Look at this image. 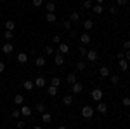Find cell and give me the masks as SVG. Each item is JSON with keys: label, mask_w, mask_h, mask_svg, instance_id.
I'll use <instances>...</instances> for the list:
<instances>
[{"label": "cell", "mask_w": 130, "mask_h": 129, "mask_svg": "<svg viewBox=\"0 0 130 129\" xmlns=\"http://www.w3.org/2000/svg\"><path fill=\"white\" fill-rule=\"evenodd\" d=\"M128 119H130V113H128Z\"/></svg>", "instance_id": "816d5d0a"}, {"label": "cell", "mask_w": 130, "mask_h": 129, "mask_svg": "<svg viewBox=\"0 0 130 129\" xmlns=\"http://www.w3.org/2000/svg\"><path fill=\"white\" fill-rule=\"evenodd\" d=\"M97 112H99V113H106V112H108V105H106L104 101H99V103H97Z\"/></svg>", "instance_id": "ba28073f"}, {"label": "cell", "mask_w": 130, "mask_h": 129, "mask_svg": "<svg viewBox=\"0 0 130 129\" xmlns=\"http://www.w3.org/2000/svg\"><path fill=\"white\" fill-rule=\"evenodd\" d=\"M82 91H83V84L76 80V82H75V84L71 86V92H73V94H80Z\"/></svg>", "instance_id": "3957f363"}, {"label": "cell", "mask_w": 130, "mask_h": 129, "mask_svg": "<svg viewBox=\"0 0 130 129\" xmlns=\"http://www.w3.org/2000/svg\"><path fill=\"white\" fill-rule=\"evenodd\" d=\"M92 12H94V14H102V12H104V7H102L101 4H95V5L92 7Z\"/></svg>", "instance_id": "7c38bea8"}, {"label": "cell", "mask_w": 130, "mask_h": 129, "mask_svg": "<svg viewBox=\"0 0 130 129\" xmlns=\"http://www.w3.org/2000/svg\"><path fill=\"white\" fill-rule=\"evenodd\" d=\"M35 65H37L38 68H42V66H45V58H43V56H38V58L35 60Z\"/></svg>", "instance_id": "ac0fdd59"}, {"label": "cell", "mask_w": 130, "mask_h": 129, "mask_svg": "<svg viewBox=\"0 0 130 129\" xmlns=\"http://www.w3.org/2000/svg\"><path fill=\"white\" fill-rule=\"evenodd\" d=\"M118 65H120V70H121V72H127V70H128V61H127V60H120V63H118Z\"/></svg>", "instance_id": "ffe728a7"}, {"label": "cell", "mask_w": 130, "mask_h": 129, "mask_svg": "<svg viewBox=\"0 0 130 129\" xmlns=\"http://www.w3.org/2000/svg\"><path fill=\"white\" fill-rule=\"evenodd\" d=\"M54 63H56L57 66H61V65L64 63V58H62V54H56V56H54Z\"/></svg>", "instance_id": "e0dca14e"}, {"label": "cell", "mask_w": 130, "mask_h": 129, "mask_svg": "<svg viewBox=\"0 0 130 129\" xmlns=\"http://www.w3.org/2000/svg\"><path fill=\"white\" fill-rule=\"evenodd\" d=\"M14 28H16V23L14 21H5V30H9V31H14Z\"/></svg>", "instance_id": "603a6c76"}, {"label": "cell", "mask_w": 130, "mask_h": 129, "mask_svg": "<svg viewBox=\"0 0 130 129\" xmlns=\"http://www.w3.org/2000/svg\"><path fill=\"white\" fill-rule=\"evenodd\" d=\"M116 58H118V60H125V52H118V54H116Z\"/></svg>", "instance_id": "7bdbcfd3"}, {"label": "cell", "mask_w": 130, "mask_h": 129, "mask_svg": "<svg viewBox=\"0 0 130 129\" xmlns=\"http://www.w3.org/2000/svg\"><path fill=\"white\" fill-rule=\"evenodd\" d=\"M12 51H14V45H12L10 42H7V44H4V47H2V52H4V54H10Z\"/></svg>", "instance_id": "8992f818"}, {"label": "cell", "mask_w": 130, "mask_h": 129, "mask_svg": "<svg viewBox=\"0 0 130 129\" xmlns=\"http://www.w3.org/2000/svg\"><path fill=\"white\" fill-rule=\"evenodd\" d=\"M85 66H87V65H85L83 61H80V63H76V70H78V72H83V70H85Z\"/></svg>", "instance_id": "d6a6232c"}, {"label": "cell", "mask_w": 130, "mask_h": 129, "mask_svg": "<svg viewBox=\"0 0 130 129\" xmlns=\"http://www.w3.org/2000/svg\"><path fill=\"white\" fill-rule=\"evenodd\" d=\"M2 72H5V63H4V61H0V73H2Z\"/></svg>", "instance_id": "f6af8a7d"}, {"label": "cell", "mask_w": 130, "mask_h": 129, "mask_svg": "<svg viewBox=\"0 0 130 129\" xmlns=\"http://www.w3.org/2000/svg\"><path fill=\"white\" fill-rule=\"evenodd\" d=\"M95 4H101V5H102V4H104V0H95Z\"/></svg>", "instance_id": "c3c4849f"}, {"label": "cell", "mask_w": 130, "mask_h": 129, "mask_svg": "<svg viewBox=\"0 0 130 129\" xmlns=\"http://www.w3.org/2000/svg\"><path fill=\"white\" fill-rule=\"evenodd\" d=\"M62 26H64V30H71V23H70V21L62 23Z\"/></svg>", "instance_id": "b9f144b4"}, {"label": "cell", "mask_w": 130, "mask_h": 129, "mask_svg": "<svg viewBox=\"0 0 130 129\" xmlns=\"http://www.w3.org/2000/svg\"><path fill=\"white\" fill-rule=\"evenodd\" d=\"M66 82H68L70 86H73V84L76 82V75H75V73H68V77H66Z\"/></svg>", "instance_id": "d6986e66"}, {"label": "cell", "mask_w": 130, "mask_h": 129, "mask_svg": "<svg viewBox=\"0 0 130 129\" xmlns=\"http://www.w3.org/2000/svg\"><path fill=\"white\" fill-rule=\"evenodd\" d=\"M47 94H49V96H57V87L49 86V87H47Z\"/></svg>", "instance_id": "cb8c5ba5"}, {"label": "cell", "mask_w": 130, "mask_h": 129, "mask_svg": "<svg viewBox=\"0 0 130 129\" xmlns=\"http://www.w3.org/2000/svg\"><path fill=\"white\" fill-rule=\"evenodd\" d=\"M18 61H19L21 65L26 63V61H28V54H26V52H19V54H18Z\"/></svg>", "instance_id": "9a60e30c"}, {"label": "cell", "mask_w": 130, "mask_h": 129, "mask_svg": "<svg viewBox=\"0 0 130 129\" xmlns=\"http://www.w3.org/2000/svg\"><path fill=\"white\" fill-rule=\"evenodd\" d=\"M0 86H2V82H0Z\"/></svg>", "instance_id": "f5cc1de1"}, {"label": "cell", "mask_w": 130, "mask_h": 129, "mask_svg": "<svg viewBox=\"0 0 130 129\" xmlns=\"http://www.w3.org/2000/svg\"><path fill=\"white\" fill-rule=\"evenodd\" d=\"M111 82L113 84H120V77L118 75H111Z\"/></svg>", "instance_id": "d590c367"}, {"label": "cell", "mask_w": 130, "mask_h": 129, "mask_svg": "<svg viewBox=\"0 0 130 129\" xmlns=\"http://www.w3.org/2000/svg\"><path fill=\"white\" fill-rule=\"evenodd\" d=\"M42 120H43L45 124H50V122H52V115L47 113V112H43V113H42Z\"/></svg>", "instance_id": "2e32d148"}, {"label": "cell", "mask_w": 130, "mask_h": 129, "mask_svg": "<svg viewBox=\"0 0 130 129\" xmlns=\"http://www.w3.org/2000/svg\"><path fill=\"white\" fill-rule=\"evenodd\" d=\"M125 60L130 61V51H125Z\"/></svg>", "instance_id": "7dc6e473"}, {"label": "cell", "mask_w": 130, "mask_h": 129, "mask_svg": "<svg viewBox=\"0 0 130 129\" xmlns=\"http://www.w3.org/2000/svg\"><path fill=\"white\" fill-rule=\"evenodd\" d=\"M116 10H118V9H116L115 5H111V7H109V12H111V14H116Z\"/></svg>", "instance_id": "bcb514c9"}, {"label": "cell", "mask_w": 130, "mask_h": 129, "mask_svg": "<svg viewBox=\"0 0 130 129\" xmlns=\"http://www.w3.org/2000/svg\"><path fill=\"white\" fill-rule=\"evenodd\" d=\"M21 115H23V117H30L31 113H33V110L30 108V107H21Z\"/></svg>", "instance_id": "52a82bcc"}, {"label": "cell", "mask_w": 130, "mask_h": 129, "mask_svg": "<svg viewBox=\"0 0 130 129\" xmlns=\"http://www.w3.org/2000/svg\"><path fill=\"white\" fill-rule=\"evenodd\" d=\"M87 51H89V49H85V45H82L80 49H78V52H80L82 58H85V56H87Z\"/></svg>", "instance_id": "1f68e13d"}, {"label": "cell", "mask_w": 130, "mask_h": 129, "mask_svg": "<svg viewBox=\"0 0 130 129\" xmlns=\"http://www.w3.org/2000/svg\"><path fill=\"white\" fill-rule=\"evenodd\" d=\"M31 4H33V7H42L43 0H31Z\"/></svg>", "instance_id": "836d02e7"}, {"label": "cell", "mask_w": 130, "mask_h": 129, "mask_svg": "<svg viewBox=\"0 0 130 129\" xmlns=\"http://www.w3.org/2000/svg\"><path fill=\"white\" fill-rule=\"evenodd\" d=\"M73 101H75V99H73V96H71V94H66V96L62 98V103H64L66 107H70V105H73Z\"/></svg>", "instance_id": "8fae6325"}, {"label": "cell", "mask_w": 130, "mask_h": 129, "mask_svg": "<svg viewBox=\"0 0 130 129\" xmlns=\"http://www.w3.org/2000/svg\"><path fill=\"white\" fill-rule=\"evenodd\" d=\"M52 44H61V37L59 35H54V37H52Z\"/></svg>", "instance_id": "8d00e7d4"}, {"label": "cell", "mask_w": 130, "mask_h": 129, "mask_svg": "<svg viewBox=\"0 0 130 129\" xmlns=\"http://www.w3.org/2000/svg\"><path fill=\"white\" fill-rule=\"evenodd\" d=\"M83 28H85V30H92V28H94V21L92 19L83 21Z\"/></svg>", "instance_id": "d4e9b609"}, {"label": "cell", "mask_w": 130, "mask_h": 129, "mask_svg": "<svg viewBox=\"0 0 130 129\" xmlns=\"http://www.w3.org/2000/svg\"><path fill=\"white\" fill-rule=\"evenodd\" d=\"M116 4H118L120 7H123V5H127V4H128V0H116Z\"/></svg>", "instance_id": "60d3db41"}, {"label": "cell", "mask_w": 130, "mask_h": 129, "mask_svg": "<svg viewBox=\"0 0 130 129\" xmlns=\"http://www.w3.org/2000/svg\"><path fill=\"white\" fill-rule=\"evenodd\" d=\"M4 39L7 40V42H10V40L14 39V31H9V30H5V33H4Z\"/></svg>", "instance_id": "484cf974"}, {"label": "cell", "mask_w": 130, "mask_h": 129, "mask_svg": "<svg viewBox=\"0 0 130 129\" xmlns=\"http://www.w3.org/2000/svg\"><path fill=\"white\" fill-rule=\"evenodd\" d=\"M121 103H123V107H130V98H127V96H125Z\"/></svg>", "instance_id": "ab89813d"}, {"label": "cell", "mask_w": 130, "mask_h": 129, "mask_svg": "<svg viewBox=\"0 0 130 129\" xmlns=\"http://www.w3.org/2000/svg\"><path fill=\"white\" fill-rule=\"evenodd\" d=\"M83 7H85V9H90V7H92V2H90V0H83Z\"/></svg>", "instance_id": "74e56055"}, {"label": "cell", "mask_w": 130, "mask_h": 129, "mask_svg": "<svg viewBox=\"0 0 130 129\" xmlns=\"http://www.w3.org/2000/svg\"><path fill=\"white\" fill-rule=\"evenodd\" d=\"M33 129H42V126H35V127H33Z\"/></svg>", "instance_id": "f907efd6"}, {"label": "cell", "mask_w": 130, "mask_h": 129, "mask_svg": "<svg viewBox=\"0 0 130 129\" xmlns=\"http://www.w3.org/2000/svg\"><path fill=\"white\" fill-rule=\"evenodd\" d=\"M23 103H24V98H23V94H16V96H14V105L21 107Z\"/></svg>", "instance_id": "4fadbf2b"}, {"label": "cell", "mask_w": 130, "mask_h": 129, "mask_svg": "<svg viewBox=\"0 0 130 129\" xmlns=\"http://www.w3.org/2000/svg\"><path fill=\"white\" fill-rule=\"evenodd\" d=\"M35 110H37L38 113H43V112H45V105H43V103H38V105L35 107Z\"/></svg>", "instance_id": "f546056e"}, {"label": "cell", "mask_w": 130, "mask_h": 129, "mask_svg": "<svg viewBox=\"0 0 130 129\" xmlns=\"http://www.w3.org/2000/svg\"><path fill=\"white\" fill-rule=\"evenodd\" d=\"M24 124H26L24 120H18V127H19V129H23V127H24Z\"/></svg>", "instance_id": "ee69618b"}, {"label": "cell", "mask_w": 130, "mask_h": 129, "mask_svg": "<svg viewBox=\"0 0 130 129\" xmlns=\"http://www.w3.org/2000/svg\"><path fill=\"white\" fill-rule=\"evenodd\" d=\"M92 115H94V108L89 107V105H83V108H82V117H83V119H92Z\"/></svg>", "instance_id": "6da1fadb"}, {"label": "cell", "mask_w": 130, "mask_h": 129, "mask_svg": "<svg viewBox=\"0 0 130 129\" xmlns=\"http://www.w3.org/2000/svg\"><path fill=\"white\" fill-rule=\"evenodd\" d=\"M33 84H35V87H45V84H47V82H45L43 77H37V79L33 80Z\"/></svg>", "instance_id": "5b68a950"}, {"label": "cell", "mask_w": 130, "mask_h": 129, "mask_svg": "<svg viewBox=\"0 0 130 129\" xmlns=\"http://www.w3.org/2000/svg\"><path fill=\"white\" fill-rule=\"evenodd\" d=\"M50 86H54V87H59V86H61V79H59V77H54V79H50Z\"/></svg>", "instance_id": "4316f807"}, {"label": "cell", "mask_w": 130, "mask_h": 129, "mask_svg": "<svg viewBox=\"0 0 130 129\" xmlns=\"http://www.w3.org/2000/svg\"><path fill=\"white\" fill-rule=\"evenodd\" d=\"M57 129H68V127H66V126H59Z\"/></svg>", "instance_id": "681fc988"}, {"label": "cell", "mask_w": 130, "mask_h": 129, "mask_svg": "<svg viewBox=\"0 0 130 129\" xmlns=\"http://www.w3.org/2000/svg\"><path fill=\"white\" fill-rule=\"evenodd\" d=\"M43 54H45V56H52V54H54V47H52V45H47V47L43 49Z\"/></svg>", "instance_id": "f1b7e54d"}, {"label": "cell", "mask_w": 130, "mask_h": 129, "mask_svg": "<svg viewBox=\"0 0 130 129\" xmlns=\"http://www.w3.org/2000/svg\"><path fill=\"white\" fill-rule=\"evenodd\" d=\"M23 87H24L26 91H31L33 87H35V84H33L31 80H24V82H23Z\"/></svg>", "instance_id": "7402d4cb"}, {"label": "cell", "mask_w": 130, "mask_h": 129, "mask_svg": "<svg viewBox=\"0 0 130 129\" xmlns=\"http://www.w3.org/2000/svg\"><path fill=\"white\" fill-rule=\"evenodd\" d=\"M78 19H80V14H78V12H71L70 21H78Z\"/></svg>", "instance_id": "4dcf8cb0"}, {"label": "cell", "mask_w": 130, "mask_h": 129, "mask_svg": "<svg viewBox=\"0 0 130 129\" xmlns=\"http://www.w3.org/2000/svg\"><path fill=\"white\" fill-rule=\"evenodd\" d=\"M47 23H56V19H57V16H56V12H47Z\"/></svg>", "instance_id": "5bb4252c"}, {"label": "cell", "mask_w": 130, "mask_h": 129, "mask_svg": "<svg viewBox=\"0 0 130 129\" xmlns=\"http://www.w3.org/2000/svg\"><path fill=\"white\" fill-rule=\"evenodd\" d=\"M45 9H47V12H56V4H54V2H49V4L45 5Z\"/></svg>", "instance_id": "83f0119b"}, {"label": "cell", "mask_w": 130, "mask_h": 129, "mask_svg": "<svg viewBox=\"0 0 130 129\" xmlns=\"http://www.w3.org/2000/svg\"><path fill=\"white\" fill-rule=\"evenodd\" d=\"M102 94H104V92H102L99 87H97V89H94L92 92H90L92 99H94V101H97V103H99V101H102Z\"/></svg>", "instance_id": "7a4b0ae2"}, {"label": "cell", "mask_w": 130, "mask_h": 129, "mask_svg": "<svg viewBox=\"0 0 130 129\" xmlns=\"http://www.w3.org/2000/svg\"><path fill=\"white\" fill-rule=\"evenodd\" d=\"M123 49L130 51V40H123Z\"/></svg>", "instance_id": "f35d334b"}, {"label": "cell", "mask_w": 130, "mask_h": 129, "mask_svg": "<svg viewBox=\"0 0 130 129\" xmlns=\"http://www.w3.org/2000/svg\"><path fill=\"white\" fill-rule=\"evenodd\" d=\"M97 56H99V54H97V51L89 49V51H87V56H85V58H87L89 61H95V60H97Z\"/></svg>", "instance_id": "277c9868"}, {"label": "cell", "mask_w": 130, "mask_h": 129, "mask_svg": "<svg viewBox=\"0 0 130 129\" xmlns=\"http://www.w3.org/2000/svg\"><path fill=\"white\" fill-rule=\"evenodd\" d=\"M90 40H92V39H90V35H89V33H83V35L80 37L82 45H87V44H90Z\"/></svg>", "instance_id": "30bf717a"}, {"label": "cell", "mask_w": 130, "mask_h": 129, "mask_svg": "<svg viewBox=\"0 0 130 129\" xmlns=\"http://www.w3.org/2000/svg\"><path fill=\"white\" fill-rule=\"evenodd\" d=\"M99 73H101V77H109V68L108 66H101Z\"/></svg>", "instance_id": "44dd1931"}, {"label": "cell", "mask_w": 130, "mask_h": 129, "mask_svg": "<svg viewBox=\"0 0 130 129\" xmlns=\"http://www.w3.org/2000/svg\"><path fill=\"white\" fill-rule=\"evenodd\" d=\"M12 117H14V119H19L21 117V110H12Z\"/></svg>", "instance_id": "e575fe53"}, {"label": "cell", "mask_w": 130, "mask_h": 129, "mask_svg": "<svg viewBox=\"0 0 130 129\" xmlns=\"http://www.w3.org/2000/svg\"><path fill=\"white\" fill-rule=\"evenodd\" d=\"M68 52H70V45L61 42V44H59V54H68Z\"/></svg>", "instance_id": "9c48e42d"}]
</instances>
